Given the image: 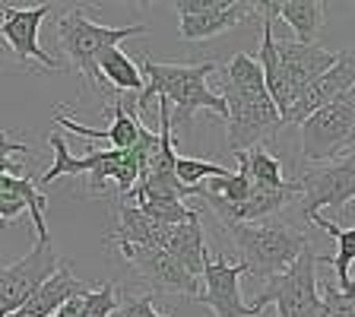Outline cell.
Masks as SVG:
<instances>
[{
  "instance_id": "cell-14",
  "label": "cell",
  "mask_w": 355,
  "mask_h": 317,
  "mask_svg": "<svg viewBox=\"0 0 355 317\" xmlns=\"http://www.w3.org/2000/svg\"><path fill=\"white\" fill-rule=\"evenodd\" d=\"M273 44H276V58H279L282 74H286L288 92H292V102H295V96L311 80H318L320 74H327L336 64V54H340V51H324L318 44L286 42V38H276Z\"/></svg>"
},
{
  "instance_id": "cell-18",
  "label": "cell",
  "mask_w": 355,
  "mask_h": 317,
  "mask_svg": "<svg viewBox=\"0 0 355 317\" xmlns=\"http://www.w3.org/2000/svg\"><path fill=\"white\" fill-rule=\"evenodd\" d=\"M276 35H273V19H263V44H260V54L254 60L260 64V74H263V89L270 102L276 105L279 118L288 111L292 105V92H288V83H286V74L279 67V58H276Z\"/></svg>"
},
{
  "instance_id": "cell-24",
  "label": "cell",
  "mask_w": 355,
  "mask_h": 317,
  "mask_svg": "<svg viewBox=\"0 0 355 317\" xmlns=\"http://www.w3.org/2000/svg\"><path fill=\"white\" fill-rule=\"evenodd\" d=\"M229 175H232L229 165H216V162H203V159L175 155V178L184 187H197V181H203V178H229Z\"/></svg>"
},
{
  "instance_id": "cell-17",
  "label": "cell",
  "mask_w": 355,
  "mask_h": 317,
  "mask_svg": "<svg viewBox=\"0 0 355 317\" xmlns=\"http://www.w3.org/2000/svg\"><path fill=\"white\" fill-rule=\"evenodd\" d=\"M200 216L197 219H191V222H181V225H168V229H165V241H162V251L171 254V257L184 266L191 276H197V280H200L203 264H207V257H209Z\"/></svg>"
},
{
  "instance_id": "cell-7",
  "label": "cell",
  "mask_w": 355,
  "mask_h": 317,
  "mask_svg": "<svg viewBox=\"0 0 355 317\" xmlns=\"http://www.w3.org/2000/svg\"><path fill=\"white\" fill-rule=\"evenodd\" d=\"M298 191L304 194L302 213L304 222L320 216V209H340L349 216V203L355 197V159L346 153L343 159H333L330 165H308L302 181H295Z\"/></svg>"
},
{
  "instance_id": "cell-13",
  "label": "cell",
  "mask_w": 355,
  "mask_h": 317,
  "mask_svg": "<svg viewBox=\"0 0 355 317\" xmlns=\"http://www.w3.org/2000/svg\"><path fill=\"white\" fill-rule=\"evenodd\" d=\"M346 89H355V54L352 51H340L336 54V64L327 74H320L318 80H311L298 92L295 102L288 105V111L282 114V124H302L314 111L330 105L333 98H340Z\"/></svg>"
},
{
  "instance_id": "cell-23",
  "label": "cell",
  "mask_w": 355,
  "mask_h": 317,
  "mask_svg": "<svg viewBox=\"0 0 355 317\" xmlns=\"http://www.w3.org/2000/svg\"><path fill=\"white\" fill-rule=\"evenodd\" d=\"M133 207L140 209L146 219L159 222V225H181V222H191L197 219V209H187L184 203H178V200H140V203H133Z\"/></svg>"
},
{
  "instance_id": "cell-5",
  "label": "cell",
  "mask_w": 355,
  "mask_h": 317,
  "mask_svg": "<svg viewBox=\"0 0 355 317\" xmlns=\"http://www.w3.org/2000/svg\"><path fill=\"white\" fill-rule=\"evenodd\" d=\"M266 305L276 308V317H318L320 292H318V257L311 248H304L282 273L270 276L260 289L254 311H263Z\"/></svg>"
},
{
  "instance_id": "cell-10",
  "label": "cell",
  "mask_w": 355,
  "mask_h": 317,
  "mask_svg": "<svg viewBox=\"0 0 355 317\" xmlns=\"http://www.w3.org/2000/svg\"><path fill=\"white\" fill-rule=\"evenodd\" d=\"M0 13H3L0 16V38H3V44L13 51V58L19 60L22 67L35 60L48 74L60 70V64L44 51L42 42H38V26H42V19L54 13L51 3H38V7H29V10H16V7H10V3H3Z\"/></svg>"
},
{
  "instance_id": "cell-22",
  "label": "cell",
  "mask_w": 355,
  "mask_h": 317,
  "mask_svg": "<svg viewBox=\"0 0 355 317\" xmlns=\"http://www.w3.org/2000/svg\"><path fill=\"white\" fill-rule=\"evenodd\" d=\"M244 171H248L254 187H270V191H273V187L286 185V178H282V162L263 146H254L244 153Z\"/></svg>"
},
{
  "instance_id": "cell-21",
  "label": "cell",
  "mask_w": 355,
  "mask_h": 317,
  "mask_svg": "<svg viewBox=\"0 0 355 317\" xmlns=\"http://www.w3.org/2000/svg\"><path fill=\"white\" fill-rule=\"evenodd\" d=\"M311 222L320 225L327 235L336 238V257H333V266H336V289L355 295V286H352V280H349V266H352V257H355V229L352 225H336V222L327 219V216H314Z\"/></svg>"
},
{
  "instance_id": "cell-6",
  "label": "cell",
  "mask_w": 355,
  "mask_h": 317,
  "mask_svg": "<svg viewBox=\"0 0 355 317\" xmlns=\"http://www.w3.org/2000/svg\"><path fill=\"white\" fill-rule=\"evenodd\" d=\"M355 130V89H346L311 118L302 121V159L304 162H333L340 153H349Z\"/></svg>"
},
{
  "instance_id": "cell-26",
  "label": "cell",
  "mask_w": 355,
  "mask_h": 317,
  "mask_svg": "<svg viewBox=\"0 0 355 317\" xmlns=\"http://www.w3.org/2000/svg\"><path fill=\"white\" fill-rule=\"evenodd\" d=\"M318 317H355V295L340 292L336 286H327L324 292H320Z\"/></svg>"
},
{
  "instance_id": "cell-9",
  "label": "cell",
  "mask_w": 355,
  "mask_h": 317,
  "mask_svg": "<svg viewBox=\"0 0 355 317\" xmlns=\"http://www.w3.org/2000/svg\"><path fill=\"white\" fill-rule=\"evenodd\" d=\"M181 13V38L207 42L222 32L241 26L244 19H257V3L248 0H184L178 3Z\"/></svg>"
},
{
  "instance_id": "cell-20",
  "label": "cell",
  "mask_w": 355,
  "mask_h": 317,
  "mask_svg": "<svg viewBox=\"0 0 355 317\" xmlns=\"http://www.w3.org/2000/svg\"><path fill=\"white\" fill-rule=\"evenodd\" d=\"M96 67H98V76H105V80L118 89V92H130V96L143 92L140 64H133V60L121 51L118 44L105 48V51L96 58Z\"/></svg>"
},
{
  "instance_id": "cell-27",
  "label": "cell",
  "mask_w": 355,
  "mask_h": 317,
  "mask_svg": "<svg viewBox=\"0 0 355 317\" xmlns=\"http://www.w3.org/2000/svg\"><path fill=\"white\" fill-rule=\"evenodd\" d=\"M153 292L146 295H127V298H118V308L111 317H171V314H162V311H155L153 305Z\"/></svg>"
},
{
  "instance_id": "cell-8",
  "label": "cell",
  "mask_w": 355,
  "mask_h": 317,
  "mask_svg": "<svg viewBox=\"0 0 355 317\" xmlns=\"http://www.w3.org/2000/svg\"><path fill=\"white\" fill-rule=\"evenodd\" d=\"M118 251H121V257L127 260V266H133V273L153 289V295L197 298L200 280L187 273L184 266L178 264L171 254H165L162 248H133V244H118Z\"/></svg>"
},
{
  "instance_id": "cell-28",
  "label": "cell",
  "mask_w": 355,
  "mask_h": 317,
  "mask_svg": "<svg viewBox=\"0 0 355 317\" xmlns=\"http://www.w3.org/2000/svg\"><path fill=\"white\" fill-rule=\"evenodd\" d=\"M13 155H32V149L26 143H13L7 133L0 130V175H13Z\"/></svg>"
},
{
  "instance_id": "cell-25",
  "label": "cell",
  "mask_w": 355,
  "mask_h": 317,
  "mask_svg": "<svg viewBox=\"0 0 355 317\" xmlns=\"http://www.w3.org/2000/svg\"><path fill=\"white\" fill-rule=\"evenodd\" d=\"M118 308V286L102 282L96 289H86L80 295V317H111Z\"/></svg>"
},
{
  "instance_id": "cell-19",
  "label": "cell",
  "mask_w": 355,
  "mask_h": 317,
  "mask_svg": "<svg viewBox=\"0 0 355 317\" xmlns=\"http://www.w3.org/2000/svg\"><path fill=\"white\" fill-rule=\"evenodd\" d=\"M165 229L168 225H159V222L146 219L133 203H124L118 213V229L108 238L114 244H133V248H162Z\"/></svg>"
},
{
  "instance_id": "cell-15",
  "label": "cell",
  "mask_w": 355,
  "mask_h": 317,
  "mask_svg": "<svg viewBox=\"0 0 355 317\" xmlns=\"http://www.w3.org/2000/svg\"><path fill=\"white\" fill-rule=\"evenodd\" d=\"M86 289H89L86 282H80L73 273H70V266L58 264V270H54V273L7 317H51L60 305L70 302V298H76V295H83Z\"/></svg>"
},
{
  "instance_id": "cell-11",
  "label": "cell",
  "mask_w": 355,
  "mask_h": 317,
  "mask_svg": "<svg viewBox=\"0 0 355 317\" xmlns=\"http://www.w3.org/2000/svg\"><path fill=\"white\" fill-rule=\"evenodd\" d=\"M54 270H58V254L51 241H35V248L26 257L0 264V308L13 314Z\"/></svg>"
},
{
  "instance_id": "cell-1",
  "label": "cell",
  "mask_w": 355,
  "mask_h": 317,
  "mask_svg": "<svg viewBox=\"0 0 355 317\" xmlns=\"http://www.w3.org/2000/svg\"><path fill=\"white\" fill-rule=\"evenodd\" d=\"M216 60H197V64H155L153 58H143L140 76H143V92H137L133 98V111L153 114L155 98H165L168 105H175L171 111V130L175 127H191L197 111H216L219 118H225V102L219 98V92L207 86L209 74H219Z\"/></svg>"
},
{
  "instance_id": "cell-29",
  "label": "cell",
  "mask_w": 355,
  "mask_h": 317,
  "mask_svg": "<svg viewBox=\"0 0 355 317\" xmlns=\"http://www.w3.org/2000/svg\"><path fill=\"white\" fill-rule=\"evenodd\" d=\"M51 317H80V295L70 298V302H64Z\"/></svg>"
},
{
  "instance_id": "cell-16",
  "label": "cell",
  "mask_w": 355,
  "mask_h": 317,
  "mask_svg": "<svg viewBox=\"0 0 355 317\" xmlns=\"http://www.w3.org/2000/svg\"><path fill=\"white\" fill-rule=\"evenodd\" d=\"M257 16H263V19L279 16L292 26L298 44H314V38L320 35L327 22V3H320V0H263V3H257Z\"/></svg>"
},
{
  "instance_id": "cell-30",
  "label": "cell",
  "mask_w": 355,
  "mask_h": 317,
  "mask_svg": "<svg viewBox=\"0 0 355 317\" xmlns=\"http://www.w3.org/2000/svg\"><path fill=\"white\" fill-rule=\"evenodd\" d=\"M0 317H7V311H3V308H0Z\"/></svg>"
},
{
  "instance_id": "cell-3",
  "label": "cell",
  "mask_w": 355,
  "mask_h": 317,
  "mask_svg": "<svg viewBox=\"0 0 355 317\" xmlns=\"http://www.w3.org/2000/svg\"><path fill=\"white\" fill-rule=\"evenodd\" d=\"M133 35H146V26L143 22H133V26H102V22H92L83 10H67L58 19V42L67 51L70 64L76 67L86 80V86H102V76H98L96 58L111 48V44H121L124 38Z\"/></svg>"
},
{
  "instance_id": "cell-12",
  "label": "cell",
  "mask_w": 355,
  "mask_h": 317,
  "mask_svg": "<svg viewBox=\"0 0 355 317\" xmlns=\"http://www.w3.org/2000/svg\"><path fill=\"white\" fill-rule=\"evenodd\" d=\"M248 273L244 264H229V260L222 257H207L203 264V289H200V295L193 302L207 305L213 311V317H260L251 305L241 302V276Z\"/></svg>"
},
{
  "instance_id": "cell-2",
  "label": "cell",
  "mask_w": 355,
  "mask_h": 317,
  "mask_svg": "<svg viewBox=\"0 0 355 317\" xmlns=\"http://www.w3.org/2000/svg\"><path fill=\"white\" fill-rule=\"evenodd\" d=\"M235 241L241 264L248 276H270L282 273L298 254L308 248V238L288 222H241V225H225Z\"/></svg>"
},
{
  "instance_id": "cell-4",
  "label": "cell",
  "mask_w": 355,
  "mask_h": 317,
  "mask_svg": "<svg viewBox=\"0 0 355 317\" xmlns=\"http://www.w3.org/2000/svg\"><path fill=\"white\" fill-rule=\"evenodd\" d=\"M219 98L225 102V146L232 149V155L263 146L266 137H273L282 127L279 111L270 102L266 89H235L225 83L219 89Z\"/></svg>"
}]
</instances>
